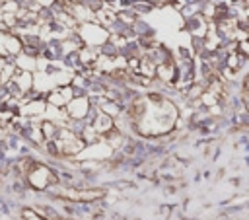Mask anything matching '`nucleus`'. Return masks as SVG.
<instances>
[{
	"label": "nucleus",
	"mask_w": 249,
	"mask_h": 220,
	"mask_svg": "<svg viewBox=\"0 0 249 220\" xmlns=\"http://www.w3.org/2000/svg\"><path fill=\"white\" fill-rule=\"evenodd\" d=\"M27 183L35 189H47L51 183H57V175L47 166H33L27 172Z\"/></svg>",
	"instance_id": "1"
},
{
	"label": "nucleus",
	"mask_w": 249,
	"mask_h": 220,
	"mask_svg": "<svg viewBox=\"0 0 249 220\" xmlns=\"http://www.w3.org/2000/svg\"><path fill=\"white\" fill-rule=\"evenodd\" d=\"M62 197L70 201H82V203H92L103 197V189H64L61 191Z\"/></svg>",
	"instance_id": "2"
},
{
	"label": "nucleus",
	"mask_w": 249,
	"mask_h": 220,
	"mask_svg": "<svg viewBox=\"0 0 249 220\" xmlns=\"http://www.w3.org/2000/svg\"><path fill=\"white\" fill-rule=\"evenodd\" d=\"M92 127L96 129L99 135H101V133H103V135H107L109 131L113 129V121H111V117H109L107 113H101V115L97 117V119L93 121V125H92Z\"/></svg>",
	"instance_id": "3"
},
{
	"label": "nucleus",
	"mask_w": 249,
	"mask_h": 220,
	"mask_svg": "<svg viewBox=\"0 0 249 220\" xmlns=\"http://www.w3.org/2000/svg\"><path fill=\"white\" fill-rule=\"evenodd\" d=\"M68 111H70V115L74 117V119H82V117H86V111H88V101L84 98L74 99L72 105H68Z\"/></svg>",
	"instance_id": "4"
},
{
	"label": "nucleus",
	"mask_w": 249,
	"mask_h": 220,
	"mask_svg": "<svg viewBox=\"0 0 249 220\" xmlns=\"http://www.w3.org/2000/svg\"><path fill=\"white\" fill-rule=\"evenodd\" d=\"M24 220H47V218L41 216V214H35V212L29 210V209H25L24 210Z\"/></svg>",
	"instance_id": "5"
},
{
	"label": "nucleus",
	"mask_w": 249,
	"mask_h": 220,
	"mask_svg": "<svg viewBox=\"0 0 249 220\" xmlns=\"http://www.w3.org/2000/svg\"><path fill=\"white\" fill-rule=\"evenodd\" d=\"M243 99H245V105L249 109V80L245 82V92H243Z\"/></svg>",
	"instance_id": "6"
}]
</instances>
